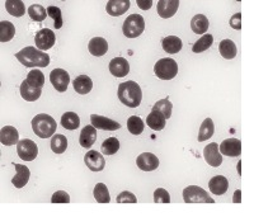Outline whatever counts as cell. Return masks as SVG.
<instances>
[{
	"label": "cell",
	"instance_id": "obj_36",
	"mask_svg": "<svg viewBox=\"0 0 254 217\" xmlns=\"http://www.w3.org/2000/svg\"><path fill=\"white\" fill-rule=\"evenodd\" d=\"M212 44H214V37H212V35H203L202 37L199 38L196 44L193 45L192 51H193L194 54H201L203 53V51H206L207 49H210V47L212 46Z\"/></svg>",
	"mask_w": 254,
	"mask_h": 217
},
{
	"label": "cell",
	"instance_id": "obj_4",
	"mask_svg": "<svg viewBox=\"0 0 254 217\" xmlns=\"http://www.w3.org/2000/svg\"><path fill=\"white\" fill-rule=\"evenodd\" d=\"M145 29V20L140 14H131L125 19L122 31L127 38L139 37Z\"/></svg>",
	"mask_w": 254,
	"mask_h": 217
},
{
	"label": "cell",
	"instance_id": "obj_11",
	"mask_svg": "<svg viewBox=\"0 0 254 217\" xmlns=\"http://www.w3.org/2000/svg\"><path fill=\"white\" fill-rule=\"evenodd\" d=\"M90 122H92V126H94L97 130L116 131L121 128V125L117 121H113V119L107 118V117L98 116V114H92Z\"/></svg>",
	"mask_w": 254,
	"mask_h": 217
},
{
	"label": "cell",
	"instance_id": "obj_15",
	"mask_svg": "<svg viewBox=\"0 0 254 217\" xmlns=\"http://www.w3.org/2000/svg\"><path fill=\"white\" fill-rule=\"evenodd\" d=\"M179 6L178 0H160L158 1V14L160 18H164V19H168V18H172L177 13Z\"/></svg>",
	"mask_w": 254,
	"mask_h": 217
},
{
	"label": "cell",
	"instance_id": "obj_43",
	"mask_svg": "<svg viewBox=\"0 0 254 217\" xmlns=\"http://www.w3.org/2000/svg\"><path fill=\"white\" fill-rule=\"evenodd\" d=\"M116 201H117V203H136L137 202V198H136L135 194L131 193V192L125 191L117 196Z\"/></svg>",
	"mask_w": 254,
	"mask_h": 217
},
{
	"label": "cell",
	"instance_id": "obj_23",
	"mask_svg": "<svg viewBox=\"0 0 254 217\" xmlns=\"http://www.w3.org/2000/svg\"><path fill=\"white\" fill-rule=\"evenodd\" d=\"M72 87L78 94H88L93 89V81L88 75H79L72 81Z\"/></svg>",
	"mask_w": 254,
	"mask_h": 217
},
{
	"label": "cell",
	"instance_id": "obj_38",
	"mask_svg": "<svg viewBox=\"0 0 254 217\" xmlns=\"http://www.w3.org/2000/svg\"><path fill=\"white\" fill-rule=\"evenodd\" d=\"M172 109H173V105H172L171 101H169L168 98L156 102L153 107V110H158V112H160L167 119L171 118Z\"/></svg>",
	"mask_w": 254,
	"mask_h": 217
},
{
	"label": "cell",
	"instance_id": "obj_19",
	"mask_svg": "<svg viewBox=\"0 0 254 217\" xmlns=\"http://www.w3.org/2000/svg\"><path fill=\"white\" fill-rule=\"evenodd\" d=\"M0 142L4 146H12L19 142V133L13 126H5L0 131Z\"/></svg>",
	"mask_w": 254,
	"mask_h": 217
},
{
	"label": "cell",
	"instance_id": "obj_12",
	"mask_svg": "<svg viewBox=\"0 0 254 217\" xmlns=\"http://www.w3.org/2000/svg\"><path fill=\"white\" fill-rule=\"evenodd\" d=\"M219 151L226 157H239L242 154V142L238 139H228L220 144Z\"/></svg>",
	"mask_w": 254,
	"mask_h": 217
},
{
	"label": "cell",
	"instance_id": "obj_28",
	"mask_svg": "<svg viewBox=\"0 0 254 217\" xmlns=\"http://www.w3.org/2000/svg\"><path fill=\"white\" fill-rule=\"evenodd\" d=\"M61 126L66 130H76L80 126V118L76 113L74 112H66L64 113L61 117Z\"/></svg>",
	"mask_w": 254,
	"mask_h": 217
},
{
	"label": "cell",
	"instance_id": "obj_27",
	"mask_svg": "<svg viewBox=\"0 0 254 217\" xmlns=\"http://www.w3.org/2000/svg\"><path fill=\"white\" fill-rule=\"evenodd\" d=\"M208 19L203 14H197L190 20V28L197 35H203L208 29Z\"/></svg>",
	"mask_w": 254,
	"mask_h": 217
},
{
	"label": "cell",
	"instance_id": "obj_31",
	"mask_svg": "<svg viewBox=\"0 0 254 217\" xmlns=\"http://www.w3.org/2000/svg\"><path fill=\"white\" fill-rule=\"evenodd\" d=\"M5 8L6 12L13 17H22L26 13L23 1H20V0H6Z\"/></svg>",
	"mask_w": 254,
	"mask_h": 217
},
{
	"label": "cell",
	"instance_id": "obj_17",
	"mask_svg": "<svg viewBox=\"0 0 254 217\" xmlns=\"http://www.w3.org/2000/svg\"><path fill=\"white\" fill-rule=\"evenodd\" d=\"M130 9V0H111L108 1L106 10L112 17H120Z\"/></svg>",
	"mask_w": 254,
	"mask_h": 217
},
{
	"label": "cell",
	"instance_id": "obj_41",
	"mask_svg": "<svg viewBox=\"0 0 254 217\" xmlns=\"http://www.w3.org/2000/svg\"><path fill=\"white\" fill-rule=\"evenodd\" d=\"M47 15L54 19V27L56 29H60L63 27V14H61V9L58 6H49L47 8Z\"/></svg>",
	"mask_w": 254,
	"mask_h": 217
},
{
	"label": "cell",
	"instance_id": "obj_40",
	"mask_svg": "<svg viewBox=\"0 0 254 217\" xmlns=\"http://www.w3.org/2000/svg\"><path fill=\"white\" fill-rule=\"evenodd\" d=\"M127 128H128L130 133H132V135H140L144 131V122H142L140 117L132 116L127 121Z\"/></svg>",
	"mask_w": 254,
	"mask_h": 217
},
{
	"label": "cell",
	"instance_id": "obj_47",
	"mask_svg": "<svg viewBox=\"0 0 254 217\" xmlns=\"http://www.w3.org/2000/svg\"><path fill=\"white\" fill-rule=\"evenodd\" d=\"M233 202L234 203L242 202V191H240V189H237V191H235L234 196H233Z\"/></svg>",
	"mask_w": 254,
	"mask_h": 217
},
{
	"label": "cell",
	"instance_id": "obj_29",
	"mask_svg": "<svg viewBox=\"0 0 254 217\" xmlns=\"http://www.w3.org/2000/svg\"><path fill=\"white\" fill-rule=\"evenodd\" d=\"M220 54L226 60H231L237 56V46L231 40H222L219 45Z\"/></svg>",
	"mask_w": 254,
	"mask_h": 217
},
{
	"label": "cell",
	"instance_id": "obj_18",
	"mask_svg": "<svg viewBox=\"0 0 254 217\" xmlns=\"http://www.w3.org/2000/svg\"><path fill=\"white\" fill-rule=\"evenodd\" d=\"M13 165H14L15 170H17V173H15V175L12 179L13 185H14L15 188H23L24 185L28 183L31 171H29V169L27 168L26 165H22V164H13Z\"/></svg>",
	"mask_w": 254,
	"mask_h": 217
},
{
	"label": "cell",
	"instance_id": "obj_10",
	"mask_svg": "<svg viewBox=\"0 0 254 217\" xmlns=\"http://www.w3.org/2000/svg\"><path fill=\"white\" fill-rule=\"evenodd\" d=\"M84 163L92 171H101L106 166V160H104L103 155L95 150H89L85 154Z\"/></svg>",
	"mask_w": 254,
	"mask_h": 217
},
{
	"label": "cell",
	"instance_id": "obj_20",
	"mask_svg": "<svg viewBox=\"0 0 254 217\" xmlns=\"http://www.w3.org/2000/svg\"><path fill=\"white\" fill-rule=\"evenodd\" d=\"M97 140V128L92 125H88L81 130L80 136H79V142L84 149H90L92 145Z\"/></svg>",
	"mask_w": 254,
	"mask_h": 217
},
{
	"label": "cell",
	"instance_id": "obj_34",
	"mask_svg": "<svg viewBox=\"0 0 254 217\" xmlns=\"http://www.w3.org/2000/svg\"><path fill=\"white\" fill-rule=\"evenodd\" d=\"M51 150L55 154H63L67 149V139L64 135H54L51 139Z\"/></svg>",
	"mask_w": 254,
	"mask_h": 217
},
{
	"label": "cell",
	"instance_id": "obj_5",
	"mask_svg": "<svg viewBox=\"0 0 254 217\" xmlns=\"http://www.w3.org/2000/svg\"><path fill=\"white\" fill-rule=\"evenodd\" d=\"M154 72L162 80H171L178 74V64L173 58H160L154 66Z\"/></svg>",
	"mask_w": 254,
	"mask_h": 217
},
{
	"label": "cell",
	"instance_id": "obj_7",
	"mask_svg": "<svg viewBox=\"0 0 254 217\" xmlns=\"http://www.w3.org/2000/svg\"><path fill=\"white\" fill-rule=\"evenodd\" d=\"M17 154L18 157L26 162H33L38 155V148L36 142L29 139L20 140L17 144Z\"/></svg>",
	"mask_w": 254,
	"mask_h": 217
},
{
	"label": "cell",
	"instance_id": "obj_45",
	"mask_svg": "<svg viewBox=\"0 0 254 217\" xmlns=\"http://www.w3.org/2000/svg\"><path fill=\"white\" fill-rule=\"evenodd\" d=\"M230 26L231 28H234V29L242 28V14H240V13H237V14H234L233 17H231Z\"/></svg>",
	"mask_w": 254,
	"mask_h": 217
},
{
	"label": "cell",
	"instance_id": "obj_42",
	"mask_svg": "<svg viewBox=\"0 0 254 217\" xmlns=\"http://www.w3.org/2000/svg\"><path fill=\"white\" fill-rule=\"evenodd\" d=\"M154 202L156 203H169L171 202V196L164 188H158L154 192Z\"/></svg>",
	"mask_w": 254,
	"mask_h": 217
},
{
	"label": "cell",
	"instance_id": "obj_35",
	"mask_svg": "<svg viewBox=\"0 0 254 217\" xmlns=\"http://www.w3.org/2000/svg\"><path fill=\"white\" fill-rule=\"evenodd\" d=\"M93 194H94V198L99 203H108L111 201L110 192H108L107 185L104 184V183H98V184L95 185Z\"/></svg>",
	"mask_w": 254,
	"mask_h": 217
},
{
	"label": "cell",
	"instance_id": "obj_32",
	"mask_svg": "<svg viewBox=\"0 0 254 217\" xmlns=\"http://www.w3.org/2000/svg\"><path fill=\"white\" fill-rule=\"evenodd\" d=\"M15 35V27L14 24L3 20L0 23V42H9Z\"/></svg>",
	"mask_w": 254,
	"mask_h": 217
},
{
	"label": "cell",
	"instance_id": "obj_37",
	"mask_svg": "<svg viewBox=\"0 0 254 217\" xmlns=\"http://www.w3.org/2000/svg\"><path fill=\"white\" fill-rule=\"evenodd\" d=\"M102 154L104 155H115L120 150V141L117 137H110L102 144Z\"/></svg>",
	"mask_w": 254,
	"mask_h": 217
},
{
	"label": "cell",
	"instance_id": "obj_39",
	"mask_svg": "<svg viewBox=\"0 0 254 217\" xmlns=\"http://www.w3.org/2000/svg\"><path fill=\"white\" fill-rule=\"evenodd\" d=\"M28 15L35 22H44L47 15V10L42 5L33 4V5H31L28 8Z\"/></svg>",
	"mask_w": 254,
	"mask_h": 217
},
{
	"label": "cell",
	"instance_id": "obj_16",
	"mask_svg": "<svg viewBox=\"0 0 254 217\" xmlns=\"http://www.w3.org/2000/svg\"><path fill=\"white\" fill-rule=\"evenodd\" d=\"M110 72L116 78H124L130 72V65L124 57H115L110 62Z\"/></svg>",
	"mask_w": 254,
	"mask_h": 217
},
{
	"label": "cell",
	"instance_id": "obj_48",
	"mask_svg": "<svg viewBox=\"0 0 254 217\" xmlns=\"http://www.w3.org/2000/svg\"><path fill=\"white\" fill-rule=\"evenodd\" d=\"M238 173H239V175H240V162H239V164H238Z\"/></svg>",
	"mask_w": 254,
	"mask_h": 217
},
{
	"label": "cell",
	"instance_id": "obj_1",
	"mask_svg": "<svg viewBox=\"0 0 254 217\" xmlns=\"http://www.w3.org/2000/svg\"><path fill=\"white\" fill-rule=\"evenodd\" d=\"M15 58H18L20 64L29 69L46 67L50 65V56L33 46H27L23 50H20L19 53L15 54Z\"/></svg>",
	"mask_w": 254,
	"mask_h": 217
},
{
	"label": "cell",
	"instance_id": "obj_13",
	"mask_svg": "<svg viewBox=\"0 0 254 217\" xmlns=\"http://www.w3.org/2000/svg\"><path fill=\"white\" fill-rule=\"evenodd\" d=\"M203 157H205L206 163L214 168H217L222 164V157L219 151V145L216 142L208 144L203 150Z\"/></svg>",
	"mask_w": 254,
	"mask_h": 217
},
{
	"label": "cell",
	"instance_id": "obj_9",
	"mask_svg": "<svg viewBox=\"0 0 254 217\" xmlns=\"http://www.w3.org/2000/svg\"><path fill=\"white\" fill-rule=\"evenodd\" d=\"M55 33L52 32L51 29L49 28H44L38 31L36 33L35 37V42H36V47L41 51H46V50H50L54 47L55 45Z\"/></svg>",
	"mask_w": 254,
	"mask_h": 217
},
{
	"label": "cell",
	"instance_id": "obj_8",
	"mask_svg": "<svg viewBox=\"0 0 254 217\" xmlns=\"http://www.w3.org/2000/svg\"><path fill=\"white\" fill-rule=\"evenodd\" d=\"M50 81H51L52 87L55 88L59 93L66 92L70 83L69 72L64 69L52 70L51 74H50Z\"/></svg>",
	"mask_w": 254,
	"mask_h": 217
},
{
	"label": "cell",
	"instance_id": "obj_2",
	"mask_svg": "<svg viewBox=\"0 0 254 217\" xmlns=\"http://www.w3.org/2000/svg\"><path fill=\"white\" fill-rule=\"evenodd\" d=\"M119 99L121 101L122 105L127 106L130 108H137L141 105L142 93L141 88L137 83L130 80L125 81L119 85Z\"/></svg>",
	"mask_w": 254,
	"mask_h": 217
},
{
	"label": "cell",
	"instance_id": "obj_14",
	"mask_svg": "<svg viewBox=\"0 0 254 217\" xmlns=\"http://www.w3.org/2000/svg\"><path fill=\"white\" fill-rule=\"evenodd\" d=\"M136 165L144 171H153L159 166V159L151 153H142L136 159Z\"/></svg>",
	"mask_w": 254,
	"mask_h": 217
},
{
	"label": "cell",
	"instance_id": "obj_3",
	"mask_svg": "<svg viewBox=\"0 0 254 217\" xmlns=\"http://www.w3.org/2000/svg\"><path fill=\"white\" fill-rule=\"evenodd\" d=\"M56 128H58L56 121L46 113L37 114L32 119V130L41 139H49V137L54 136Z\"/></svg>",
	"mask_w": 254,
	"mask_h": 217
},
{
	"label": "cell",
	"instance_id": "obj_44",
	"mask_svg": "<svg viewBox=\"0 0 254 217\" xmlns=\"http://www.w3.org/2000/svg\"><path fill=\"white\" fill-rule=\"evenodd\" d=\"M52 203H69L70 202V196L64 191H58L56 193L52 194L51 198Z\"/></svg>",
	"mask_w": 254,
	"mask_h": 217
},
{
	"label": "cell",
	"instance_id": "obj_24",
	"mask_svg": "<svg viewBox=\"0 0 254 217\" xmlns=\"http://www.w3.org/2000/svg\"><path fill=\"white\" fill-rule=\"evenodd\" d=\"M41 94H42V89L32 87V85H29L26 80L20 84V96H22V98H23L24 101L35 102L40 98Z\"/></svg>",
	"mask_w": 254,
	"mask_h": 217
},
{
	"label": "cell",
	"instance_id": "obj_26",
	"mask_svg": "<svg viewBox=\"0 0 254 217\" xmlns=\"http://www.w3.org/2000/svg\"><path fill=\"white\" fill-rule=\"evenodd\" d=\"M165 117L163 116L162 113L158 112V110H151L149 114H147L146 123L147 126L154 131H162L165 127Z\"/></svg>",
	"mask_w": 254,
	"mask_h": 217
},
{
	"label": "cell",
	"instance_id": "obj_6",
	"mask_svg": "<svg viewBox=\"0 0 254 217\" xmlns=\"http://www.w3.org/2000/svg\"><path fill=\"white\" fill-rule=\"evenodd\" d=\"M183 200L186 203H215L207 192L198 185H188L183 191Z\"/></svg>",
	"mask_w": 254,
	"mask_h": 217
},
{
	"label": "cell",
	"instance_id": "obj_22",
	"mask_svg": "<svg viewBox=\"0 0 254 217\" xmlns=\"http://www.w3.org/2000/svg\"><path fill=\"white\" fill-rule=\"evenodd\" d=\"M88 50L93 56H103L107 54L108 51V44L107 41L102 37H94L89 41V45H88Z\"/></svg>",
	"mask_w": 254,
	"mask_h": 217
},
{
	"label": "cell",
	"instance_id": "obj_25",
	"mask_svg": "<svg viewBox=\"0 0 254 217\" xmlns=\"http://www.w3.org/2000/svg\"><path fill=\"white\" fill-rule=\"evenodd\" d=\"M162 47L168 54H178L182 50V40L177 36H168L162 40Z\"/></svg>",
	"mask_w": 254,
	"mask_h": 217
},
{
	"label": "cell",
	"instance_id": "obj_21",
	"mask_svg": "<svg viewBox=\"0 0 254 217\" xmlns=\"http://www.w3.org/2000/svg\"><path fill=\"white\" fill-rule=\"evenodd\" d=\"M208 188L216 196H222L229 189V180L224 175H216L208 182Z\"/></svg>",
	"mask_w": 254,
	"mask_h": 217
},
{
	"label": "cell",
	"instance_id": "obj_46",
	"mask_svg": "<svg viewBox=\"0 0 254 217\" xmlns=\"http://www.w3.org/2000/svg\"><path fill=\"white\" fill-rule=\"evenodd\" d=\"M136 3H137L139 8H141L142 10H149L151 5H153V0H137Z\"/></svg>",
	"mask_w": 254,
	"mask_h": 217
},
{
	"label": "cell",
	"instance_id": "obj_30",
	"mask_svg": "<svg viewBox=\"0 0 254 217\" xmlns=\"http://www.w3.org/2000/svg\"><path fill=\"white\" fill-rule=\"evenodd\" d=\"M215 132V126H214V122L211 118H206L205 121L202 122V125L199 127L198 131V141L202 142L206 141V140L211 139L212 135Z\"/></svg>",
	"mask_w": 254,
	"mask_h": 217
},
{
	"label": "cell",
	"instance_id": "obj_33",
	"mask_svg": "<svg viewBox=\"0 0 254 217\" xmlns=\"http://www.w3.org/2000/svg\"><path fill=\"white\" fill-rule=\"evenodd\" d=\"M26 81L28 83L29 85H32V87L40 88V89H42V87H44V84H45L44 72L38 69L31 70V71L28 72V75H27Z\"/></svg>",
	"mask_w": 254,
	"mask_h": 217
}]
</instances>
